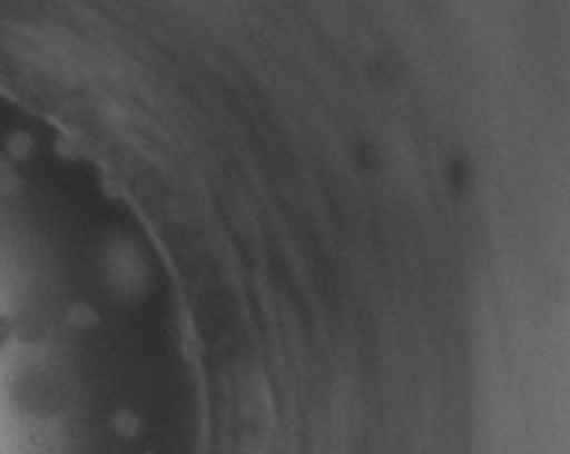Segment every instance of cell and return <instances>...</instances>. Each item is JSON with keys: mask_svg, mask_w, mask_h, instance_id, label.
I'll return each mask as SVG.
<instances>
[{"mask_svg": "<svg viewBox=\"0 0 570 454\" xmlns=\"http://www.w3.org/2000/svg\"><path fill=\"white\" fill-rule=\"evenodd\" d=\"M11 338H14V322L6 317V314H0V355L9 349Z\"/></svg>", "mask_w": 570, "mask_h": 454, "instance_id": "cell-1", "label": "cell"}]
</instances>
